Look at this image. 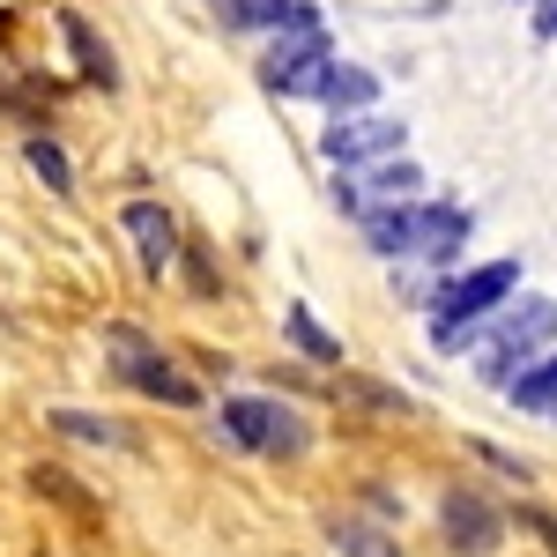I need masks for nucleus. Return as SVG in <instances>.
<instances>
[{
  "mask_svg": "<svg viewBox=\"0 0 557 557\" xmlns=\"http://www.w3.org/2000/svg\"><path fill=\"white\" fill-rule=\"evenodd\" d=\"M483 343H491V349H475V372H483L491 386H513L535 357H550V343H557V298L528 290V298L498 305V320H491Z\"/></svg>",
  "mask_w": 557,
  "mask_h": 557,
  "instance_id": "nucleus-1",
  "label": "nucleus"
},
{
  "mask_svg": "<svg viewBox=\"0 0 557 557\" xmlns=\"http://www.w3.org/2000/svg\"><path fill=\"white\" fill-rule=\"evenodd\" d=\"M104 357H112V380L120 386H141V394H157V401H172V409H201V386L186 380L141 327H104Z\"/></svg>",
  "mask_w": 557,
  "mask_h": 557,
  "instance_id": "nucleus-2",
  "label": "nucleus"
},
{
  "mask_svg": "<svg viewBox=\"0 0 557 557\" xmlns=\"http://www.w3.org/2000/svg\"><path fill=\"white\" fill-rule=\"evenodd\" d=\"M223 431L246 454H275V461H298L305 446H312V424H305L290 401H268V394H231L223 401Z\"/></svg>",
  "mask_w": 557,
  "mask_h": 557,
  "instance_id": "nucleus-3",
  "label": "nucleus"
},
{
  "mask_svg": "<svg viewBox=\"0 0 557 557\" xmlns=\"http://www.w3.org/2000/svg\"><path fill=\"white\" fill-rule=\"evenodd\" d=\"M401 141H409V127L394 112H349V120H335V127L320 134V157L335 172H364L380 157H401Z\"/></svg>",
  "mask_w": 557,
  "mask_h": 557,
  "instance_id": "nucleus-4",
  "label": "nucleus"
},
{
  "mask_svg": "<svg viewBox=\"0 0 557 557\" xmlns=\"http://www.w3.org/2000/svg\"><path fill=\"white\" fill-rule=\"evenodd\" d=\"M513 283H520V260H483V268H469V275H446L438 290H431V320H483L491 305H506L513 298Z\"/></svg>",
  "mask_w": 557,
  "mask_h": 557,
  "instance_id": "nucleus-5",
  "label": "nucleus"
},
{
  "mask_svg": "<svg viewBox=\"0 0 557 557\" xmlns=\"http://www.w3.org/2000/svg\"><path fill=\"white\" fill-rule=\"evenodd\" d=\"M438 535H446V550H461V557H491L506 543V520H498V506H491L483 491H446Z\"/></svg>",
  "mask_w": 557,
  "mask_h": 557,
  "instance_id": "nucleus-6",
  "label": "nucleus"
},
{
  "mask_svg": "<svg viewBox=\"0 0 557 557\" xmlns=\"http://www.w3.org/2000/svg\"><path fill=\"white\" fill-rule=\"evenodd\" d=\"M335 194L349 201V215L394 209V201H417V194H424V172H417L409 157H380V164H364V172H343V178H335Z\"/></svg>",
  "mask_w": 557,
  "mask_h": 557,
  "instance_id": "nucleus-7",
  "label": "nucleus"
},
{
  "mask_svg": "<svg viewBox=\"0 0 557 557\" xmlns=\"http://www.w3.org/2000/svg\"><path fill=\"white\" fill-rule=\"evenodd\" d=\"M127 238H134V253H141V275L149 283H164V268L178 260V223H172V209L164 201H127Z\"/></svg>",
  "mask_w": 557,
  "mask_h": 557,
  "instance_id": "nucleus-8",
  "label": "nucleus"
},
{
  "mask_svg": "<svg viewBox=\"0 0 557 557\" xmlns=\"http://www.w3.org/2000/svg\"><path fill=\"white\" fill-rule=\"evenodd\" d=\"M469 209H454V201H424V209H417V253L409 260H431V268H438V260H454L461 253V246H469Z\"/></svg>",
  "mask_w": 557,
  "mask_h": 557,
  "instance_id": "nucleus-9",
  "label": "nucleus"
},
{
  "mask_svg": "<svg viewBox=\"0 0 557 557\" xmlns=\"http://www.w3.org/2000/svg\"><path fill=\"white\" fill-rule=\"evenodd\" d=\"M417 209L424 201H394V209H364L357 215V231H364V246L386 260H409L417 253Z\"/></svg>",
  "mask_w": 557,
  "mask_h": 557,
  "instance_id": "nucleus-10",
  "label": "nucleus"
},
{
  "mask_svg": "<svg viewBox=\"0 0 557 557\" xmlns=\"http://www.w3.org/2000/svg\"><path fill=\"white\" fill-rule=\"evenodd\" d=\"M320 104H327L335 120H349V112H372V104H380V75H372V67H349V60H335V67L320 75Z\"/></svg>",
  "mask_w": 557,
  "mask_h": 557,
  "instance_id": "nucleus-11",
  "label": "nucleus"
},
{
  "mask_svg": "<svg viewBox=\"0 0 557 557\" xmlns=\"http://www.w3.org/2000/svg\"><path fill=\"white\" fill-rule=\"evenodd\" d=\"M60 38L75 45V60H83V75H89V83L120 89V60H112V52H104V38H97V30H89L83 15H75V8H60Z\"/></svg>",
  "mask_w": 557,
  "mask_h": 557,
  "instance_id": "nucleus-12",
  "label": "nucleus"
},
{
  "mask_svg": "<svg viewBox=\"0 0 557 557\" xmlns=\"http://www.w3.org/2000/svg\"><path fill=\"white\" fill-rule=\"evenodd\" d=\"M513 409H528V417H550L557 409V357H535L513 380Z\"/></svg>",
  "mask_w": 557,
  "mask_h": 557,
  "instance_id": "nucleus-13",
  "label": "nucleus"
},
{
  "mask_svg": "<svg viewBox=\"0 0 557 557\" xmlns=\"http://www.w3.org/2000/svg\"><path fill=\"white\" fill-rule=\"evenodd\" d=\"M52 424L67 431V438H83V446H120V454L134 446V431H127V424H112V417H83V409H52Z\"/></svg>",
  "mask_w": 557,
  "mask_h": 557,
  "instance_id": "nucleus-14",
  "label": "nucleus"
},
{
  "mask_svg": "<svg viewBox=\"0 0 557 557\" xmlns=\"http://www.w3.org/2000/svg\"><path fill=\"white\" fill-rule=\"evenodd\" d=\"M327 543H335L343 557H401V550H394V535L372 528V520H335V528H327Z\"/></svg>",
  "mask_w": 557,
  "mask_h": 557,
  "instance_id": "nucleus-15",
  "label": "nucleus"
},
{
  "mask_svg": "<svg viewBox=\"0 0 557 557\" xmlns=\"http://www.w3.org/2000/svg\"><path fill=\"white\" fill-rule=\"evenodd\" d=\"M283 327H290V343H298L305 357H320V364H335V357H343V343L312 320V305H290V312H283Z\"/></svg>",
  "mask_w": 557,
  "mask_h": 557,
  "instance_id": "nucleus-16",
  "label": "nucleus"
},
{
  "mask_svg": "<svg viewBox=\"0 0 557 557\" xmlns=\"http://www.w3.org/2000/svg\"><path fill=\"white\" fill-rule=\"evenodd\" d=\"M23 164H30V172H38L45 186H52V194H67V186H75V172H67V157H60L52 141H30V149H23Z\"/></svg>",
  "mask_w": 557,
  "mask_h": 557,
  "instance_id": "nucleus-17",
  "label": "nucleus"
},
{
  "mask_svg": "<svg viewBox=\"0 0 557 557\" xmlns=\"http://www.w3.org/2000/svg\"><path fill=\"white\" fill-rule=\"evenodd\" d=\"M535 38H557V0H535Z\"/></svg>",
  "mask_w": 557,
  "mask_h": 557,
  "instance_id": "nucleus-18",
  "label": "nucleus"
},
{
  "mask_svg": "<svg viewBox=\"0 0 557 557\" xmlns=\"http://www.w3.org/2000/svg\"><path fill=\"white\" fill-rule=\"evenodd\" d=\"M550 417H557V409H550Z\"/></svg>",
  "mask_w": 557,
  "mask_h": 557,
  "instance_id": "nucleus-19",
  "label": "nucleus"
}]
</instances>
